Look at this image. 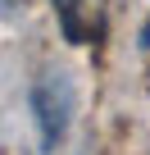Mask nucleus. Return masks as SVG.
Returning a JSON list of instances; mask_svg holds the SVG:
<instances>
[{
    "label": "nucleus",
    "instance_id": "1",
    "mask_svg": "<svg viewBox=\"0 0 150 155\" xmlns=\"http://www.w3.org/2000/svg\"><path fill=\"white\" fill-rule=\"evenodd\" d=\"M27 105H32V119H37V141L41 150H55L68 132V114H73V87L68 78L55 73V68H41L32 78V91H27Z\"/></svg>",
    "mask_w": 150,
    "mask_h": 155
},
{
    "label": "nucleus",
    "instance_id": "2",
    "mask_svg": "<svg viewBox=\"0 0 150 155\" xmlns=\"http://www.w3.org/2000/svg\"><path fill=\"white\" fill-rule=\"evenodd\" d=\"M55 23L68 46H96L105 37V0H55Z\"/></svg>",
    "mask_w": 150,
    "mask_h": 155
},
{
    "label": "nucleus",
    "instance_id": "3",
    "mask_svg": "<svg viewBox=\"0 0 150 155\" xmlns=\"http://www.w3.org/2000/svg\"><path fill=\"white\" fill-rule=\"evenodd\" d=\"M141 46H145V50H150V23H145V28H141Z\"/></svg>",
    "mask_w": 150,
    "mask_h": 155
}]
</instances>
